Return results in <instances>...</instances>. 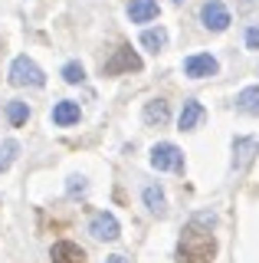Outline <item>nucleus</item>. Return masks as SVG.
<instances>
[{
	"mask_svg": "<svg viewBox=\"0 0 259 263\" xmlns=\"http://www.w3.org/2000/svg\"><path fill=\"white\" fill-rule=\"evenodd\" d=\"M7 119H10V125H23L30 119L27 102H7Z\"/></svg>",
	"mask_w": 259,
	"mask_h": 263,
	"instance_id": "obj_18",
	"label": "nucleus"
},
{
	"mask_svg": "<svg viewBox=\"0 0 259 263\" xmlns=\"http://www.w3.org/2000/svg\"><path fill=\"white\" fill-rule=\"evenodd\" d=\"M89 234H92L95 240H105V243H112V240H118V237H121V227H118L115 214H109V211H99V214H92V220H89Z\"/></svg>",
	"mask_w": 259,
	"mask_h": 263,
	"instance_id": "obj_5",
	"label": "nucleus"
},
{
	"mask_svg": "<svg viewBox=\"0 0 259 263\" xmlns=\"http://www.w3.org/2000/svg\"><path fill=\"white\" fill-rule=\"evenodd\" d=\"M53 122L56 125H76L79 122V102H69V99H62V102L53 105Z\"/></svg>",
	"mask_w": 259,
	"mask_h": 263,
	"instance_id": "obj_13",
	"label": "nucleus"
},
{
	"mask_svg": "<svg viewBox=\"0 0 259 263\" xmlns=\"http://www.w3.org/2000/svg\"><path fill=\"white\" fill-rule=\"evenodd\" d=\"M204 122V105L197 102V99H190V102H184L181 115H177V125H181V132H193Z\"/></svg>",
	"mask_w": 259,
	"mask_h": 263,
	"instance_id": "obj_11",
	"label": "nucleus"
},
{
	"mask_svg": "<svg viewBox=\"0 0 259 263\" xmlns=\"http://www.w3.org/2000/svg\"><path fill=\"white\" fill-rule=\"evenodd\" d=\"M105 263H132V260L121 257V253H112V257H105Z\"/></svg>",
	"mask_w": 259,
	"mask_h": 263,
	"instance_id": "obj_23",
	"label": "nucleus"
},
{
	"mask_svg": "<svg viewBox=\"0 0 259 263\" xmlns=\"http://www.w3.org/2000/svg\"><path fill=\"white\" fill-rule=\"evenodd\" d=\"M50 260H53V263H85V253H82V247H79V243L59 240V243H53Z\"/></svg>",
	"mask_w": 259,
	"mask_h": 263,
	"instance_id": "obj_10",
	"label": "nucleus"
},
{
	"mask_svg": "<svg viewBox=\"0 0 259 263\" xmlns=\"http://www.w3.org/2000/svg\"><path fill=\"white\" fill-rule=\"evenodd\" d=\"M66 187H69V194H82V191H85V178H79V175H72Z\"/></svg>",
	"mask_w": 259,
	"mask_h": 263,
	"instance_id": "obj_20",
	"label": "nucleus"
},
{
	"mask_svg": "<svg viewBox=\"0 0 259 263\" xmlns=\"http://www.w3.org/2000/svg\"><path fill=\"white\" fill-rule=\"evenodd\" d=\"M62 79H66L69 86L82 82V79H85V69H82V63H66V66H62Z\"/></svg>",
	"mask_w": 259,
	"mask_h": 263,
	"instance_id": "obj_19",
	"label": "nucleus"
},
{
	"mask_svg": "<svg viewBox=\"0 0 259 263\" xmlns=\"http://www.w3.org/2000/svg\"><path fill=\"white\" fill-rule=\"evenodd\" d=\"M200 20H204L207 30L223 33L226 27H230V10H226L220 0H210V4H204V10H200Z\"/></svg>",
	"mask_w": 259,
	"mask_h": 263,
	"instance_id": "obj_8",
	"label": "nucleus"
},
{
	"mask_svg": "<svg viewBox=\"0 0 259 263\" xmlns=\"http://www.w3.org/2000/svg\"><path fill=\"white\" fill-rule=\"evenodd\" d=\"M141 69V56L132 46H118L115 56L102 66V76H118V72H138Z\"/></svg>",
	"mask_w": 259,
	"mask_h": 263,
	"instance_id": "obj_4",
	"label": "nucleus"
},
{
	"mask_svg": "<svg viewBox=\"0 0 259 263\" xmlns=\"http://www.w3.org/2000/svg\"><path fill=\"white\" fill-rule=\"evenodd\" d=\"M236 109L243 115H259V86H246L236 96Z\"/></svg>",
	"mask_w": 259,
	"mask_h": 263,
	"instance_id": "obj_15",
	"label": "nucleus"
},
{
	"mask_svg": "<svg viewBox=\"0 0 259 263\" xmlns=\"http://www.w3.org/2000/svg\"><path fill=\"white\" fill-rule=\"evenodd\" d=\"M217 257V237L210 230L190 224L181 230L177 240V263H213Z\"/></svg>",
	"mask_w": 259,
	"mask_h": 263,
	"instance_id": "obj_1",
	"label": "nucleus"
},
{
	"mask_svg": "<svg viewBox=\"0 0 259 263\" xmlns=\"http://www.w3.org/2000/svg\"><path fill=\"white\" fill-rule=\"evenodd\" d=\"M141 119L155 128H164L167 122H171V105H167V99H148L144 109H141Z\"/></svg>",
	"mask_w": 259,
	"mask_h": 263,
	"instance_id": "obj_9",
	"label": "nucleus"
},
{
	"mask_svg": "<svg viewBox=\"0 0 259 263\" xmlns=\"http://www.w3.org/2000/svg\"><path fill=\"white\" fill-rule=\"evenodd\" d=\"M141 46L151 49V53H161L167 46V30L164 27H155V30H144L141 33Z\"/></svg>",
	"mask_w": 259,
	"mask_h": 263,
	"instance_id": "obj_16",
	"label": "nucleus"
},
{
	"mask_svg": "<svg viewBox=\"0 0 259 263\" xmlns=\"http://www.w3.org/2000/svg\"><path fill=\"white\" fill-rule=\"evenodd\" d=\"M217 69H220V63H217L210 53H193V56H187V60H184V72H187L190 79L217 76Z\"/></svg>",
	"mask_w": 259,
	"mask_h": 263,
	"instance_id": "obj_6",
	"label": "nucleus"
},
{
	"mask_svg": "<svg viewBox=\"0 0 259 263\" xmlns=\"http://www.w3.org/2000/svg\"><path fill=\"white\" fill-rule=\"evenodd\" d=\"M17 155H20V142H13V138H7V142L0 145V171H7V168H10Z\"/></svg>",
	"mask_w": 259,
	"mask_h": 263,
	"instance_id": "obj_17",
	"label": "nucleus"
},
{
	"mask_svg": "<svg viewBox=\"0 0 259 263\" xmlns=\"http://www.w3.org/2000/svg\"><path fill=\"white\" fill-rule=\"evenodd\" d=\"M128 16H132V23H151L158 16V4L155 0H132L128 4Z\"/></svg>",
	"mask_w": 259,
	"mask_h": 263,
	"instance_id": "obj_14",
	"label": "nucleus"
},
{
	"mask_svg": "<svg viewBox=\"0 0 259 263\" xmlns=\"http://www.w3.org/2000/svg\"><path fill=\"white\" fill-rule=\"evenodd\" d=\"M10 82L13 86H33V89H43L46 86V72L30 60V56H17L10 63Z\"/></svg>",
	"mask_w": 259,
	"mask_h": 263,
	"instance_id": "obj_2",
	"label": "nucleus"
},
{
	"mask_svg": "<svg viewBox=\"0 0 259 263\" xmlns=\"http://www.w3.org/2000/svg\"><path fill=\"white\" fill-rule=\"evenodd\" d=\"M193 224H207V227H213V224H217V217H213L210 211H200L197 217H193Z\"/></svg>",
	"mask_w": 259,
	"mask_h": 263,
	"instance_id": "obj_22",
	"label": "nucleus"
},
{
	"mask_svg": "<svg viewBox=\"0 0 259 263\" xmlns=\"http://www.w3.org/2000/svg\"><path fill=\"white\" fill-rule=\"evenodd\" d=\"M256 155H259V142H256V138H246V135L233 138V168H236V171H246L249 164H253Z\"/></svg>",
	"mask_w": 259,
	"mask_h": 263,
	"instance_id": "obj_7",
	"label": "nucleus"
},
{
	"mask_svg": "<svg viewBox=\"0 0 259 263\" xmlns=\"http://www.w3.org/2000/svg\"><path fill=\"white\" fill-rule=\"evenodd\" d=\"M141 197H144V208L155 214V217H164V214H167V194L161 191L158 184H148L141 191Z\"/></svg>",
	"mask_w": 259,
	"mask_h": 263,
	"instance_id": "obj_12",
	"label": "nucleus"
},
{
	"mask_svg": "<svg viewBox=\"0 0 259 263\" xmlns=\"http://www.w3.org/2000/svg\"><path fill=\"white\" fill-rule=\"evenodd\" d=\"M246 49H259V27L246 30Z\"/></svg>",
	"mask_w": 259,
	"mask_h": 263,
	"instance_id": "obj_21",
	"label": "nucleus"
},
{
	"mask_svg": "<svg viewBox=\"0 0 259 263\" xmlns=\"http://www.w3.org/2000/svg\"><path fill=\"white\" fill-rule=\"evenodd\" d=\"M151 168L158 171H184V152L171 142H161L151 148Z\"/></svg>",
	"mask_w": 259,
	"mask_h": 263,
	"instance_id": "obj_3",
	"label": "nucleus"
}]
</instances>
